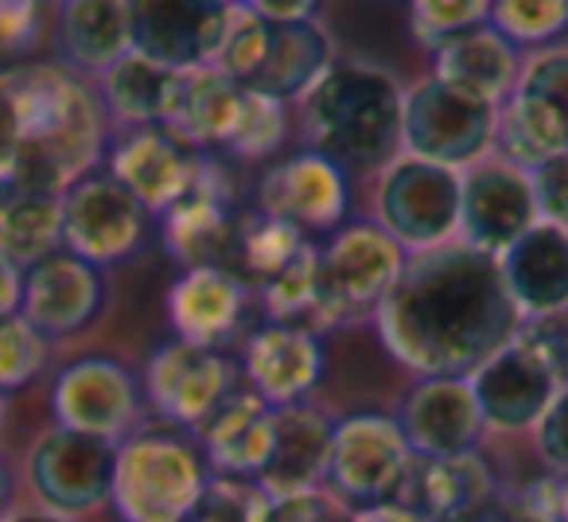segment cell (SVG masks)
Returning <instances> with one entry per match:
<instances>
[{
    "label": "cell",
    "mask_w": 568,
    "mask_h": 522,
    "mask_svg": "<svg viewBox=\"0 0 568 522\" xmlns=\"http://www.w3.org/2000/svg\"><path fill=\"white\" fill-rule=\"evenodd\" d=\"M40 4H0V51H24L40 36Z\"/></svg>",
    "instance_id": "obj_45"
},
{
    "label": "cell",
    "mask_w": 568,
    "mask_h": 522,
    "mask_svg": "<svg viewBox=\"0 0 568 522\" xmlns=\"http://www.w3.org/2000/svg\"><path fill=\"white\" fill-rule=\"evenodd\" d=\"M355 522H420V519L397 503H378V506H366V511H355Z\"/></svg>",
    "instance_id": "obj_48"
},
{
    "label": "cell",
    "mask_w": 568,
    "mask_h": 522,
    "mask_svg": "<svg viewBox=\"0 0 568 522\" xmlns=\"http://www.w3.org/2000/svg\"><path fill=\"white\" fill-rule=\"evenodd\" d=\"M59 51L71 71H110L133 51L129 4L118 0H79L59 9Z\"/></svg>",
    "instance_id": "obj_31"
},
{
    "label": "cell",
    "mask_w": 568,
    "mask_h": 522,
    "mask_svg": "<svg viewBox=\"0 0 568 522\" xmlns=\"http://www.w3.org/2000/svg\"><path fill=\"white\" fill-rule=\"evenodd\" d=\"M199 157L164 126L133 129L110 152V175L149 214H168L195 180Z\"/></svg>",
    "instance_id": "obj_20"
},
{
    "label": "cell",
    "mask_w": 568,
    "mask_h": 522,
    "mask_svg": "<svg viewBox=\"0 0 568 522\" xmlns=\"http://www.w3.org/2000/svg\"><path fill=\"white\" fill-rule=\"evenodd\" d=\"M495 499V475L479 452L464 456H413L394 503L420 522H464Z\"/></svg>",
    "instance_id": "obj_21"
},
{
    "label": "cell",
    "mask_w": 568,
    "mask_h": 522,
    "mask_svg": "<svg viewBox=\"0 0 568 522\" xmlns=\"http://www.w3.org/2000/svg\"><path fill=\"white\" fill-rule=\"evenodd\" d=\"M9 506H12V472H9V464L0 460V522L9 519Z\"/></svg>",
    "instance_id": "obj_49"
},
{
    "label": "cell",
    "mask_w": 568,
    "mask_h": 522,
    "mask_svg": "<svg viewBox=\"0 0 568 522\" xmlns=\"http://www.w3.org/2000/svg\"><path fill=\"white\" fill-rule=\"evenodd\" d=\"M537 203L529 175L506 160H479L464 172L459 191V242L498 258L529 227H537Z\"/></svg>",
    "instance_id": "obj_13"
},
{
    "label": "cell",
    "mask_w": 568,
    "mask_h": 522,
    "mask_svg": "<svg viewBox=\"0 0 568 522\" xmlns=\"http://www.w3.org/2000/svg\"><path fill=\"white\" fill-rule=\"evenodd\" d=\"M242 304V278L226 265H191L168 289V320H172L175 340L211 351L234 335Z\"/></svg>",
    "instance_id": "obj_25"
},
{
    "label": "cell",
    "mask_w": 568,
    "mask_h": 522,
    "mask_svg": "<svg viewBox=\"0 0 568 522\" xmlns=\"http://www.w3.org/2000/svg\"><path fill=\"white\" fill-rule=\"evenodd\" d=\"M4 522H71V519H59L51 511H20V514H9Z\"/></svg>",
    "instance_id": "obj_50"
},
{
    "label": "cell",
    "mask_w": 568,
    "mask_h": 522,
    "mask_svg": "<svg viewBox=\"0 0 568 522\" xmlns=\"http://www.w3.org/2000/svg\"><path fill=\"white\" fill-rule=\"evenodd\" d=\"M495 141L506 164L534 172L549 157L568 152V51H541L514 82L510 102L498 110Z\"/></svg>",
    "instance_id": "obj_7"
},
{
    "label": "cell",
    "mask_w": 568,
    "mask_h": 522,
    "mask_svg": "<svg viewBox=\"0 0 568 522\" xmlns=\"http://www.w3.org/2000/svg\"><path fill=\"white\" fill-rule=\"evenodd\" d=\"M487 24L503 36L506 43H549L568 28V4L565 0H498L490 4Z\"/></svg>",
    "instance_id": "obj_36"
},
{
    "label": "cell",
    "mask_w": 568,
    "mask_h": 522,
    "mask_svg": "<svg viewBox=\"0 0 568 522\" xmlns=\"http://www.w3.org/2000/svg\"><path fill=\"white\" fill-rule=\"evenodd\" d=\"M253 12H257L265 24L273 28H284V24H308V20L320 17L316 4H308V0H293V4H276V0H261V4H250Z\"/></svg>",
    "instance_id": "obj_46"
},
{
    "label": "cell",
    "mask_w": 568,
    "mask_h": 522,
    "mask_svg": "<svg viewBox=\"0 0 568 522\" xmlns=\"http://www.w3.org/2000/svg\"><path fill=\"white\" fill-rule=\"evenodd\" d=\"M257 207L265 219H276L293 230H332L351 207L347 172L320 152L281 160L268 168L257 188Z\"/></svg>",
    "instance_id": "obj_16"
},
{
    "label": "cell",
    "mask_w": 568,
    "mask_h": 522,
    "mask_svg": "<svg viewBox=\"0 0 568 522\" xmlns=\"http://www.w3.org/2000/svg\"><path fill=\"white\" fill-rule=\"evenodd\" d=\"M261 491L234 480H211L187 522H257Z\"/></svg>",
    "instance_id": "obj_40"
},
{
    "label": "cell",
    "mask_w": 568,
    "mask_h": 522,
    "mask_svg": "<svg viewBox=\"0 0 568 522\" xmlns=\"http://www.w3.org/2000/svg\"><path fill=\"white\" fill-rule=\"evenodd\" d=\"M413 17V36H417L425 48H444L456 36L483 28L490 17V4L483 0H420L409 9Z\"/></svg>",
    "instance_id": "obj_39"
},
{
    "label": "cell",
    "mask_w": 568,
    "mask_h": 522,
    "mask_svg": "<svg viewBox=\"0 0 568 522\" xmlns=\"http://www.w3.org/2000/svg\"><path fill=\"white\" fill-rule=\"evenodd\" d=\"M4 413H9V402H4V394H0V429H4Z\"/></svg>",
    "instance_id": "obj_51"
},
{
    "label": "cell",
    "mask_w": 568,
    "mask_h": 522,
    "mask_svg": "<svg viewBox=\"0 0 568 522\" xmlns=\"http://www.w3.org/2000/svg\"><path fill=\"white\" fill-rule=\"evenodd\" d=\"M405 250L382 227L358 222L320 250V328L378 317L405 270Z\"/></svg>",
    "instance_id": "obj_5"
},
{
    "label": "cell",
    "mask_w": 568,
    "mask_h": 522,
    "mask_svg": "<svg viewBox=\"0 0 568 522\" xmlns=\"http://www.w3.org/2000/svg\"><path fill=\"white\" fill-rule=\"evenodd\" d=\"M20 297H24V273L0 258V320L20 317Z\"/></svg>",
    "instance_id": "obj_47"
},
{
    "label": "cell",
    "mask_w": 568,
    "mask_h": 522,
    "mask_svg": "<svg viewBox=\"0 0 568 522\" xmlns=\"http://www.w3.org/2000/svg\"><path fill=\"white\" fill-rule=\"evenodd\" d=\"M284 133H288V126H284V106L257 94V90H242L234 129H230V137H226V149L242 160H261L281 149Z\"/></svg>",
    "instance_id": "obj_35"
},
{
    "label": "cell",
    "mask_w": 568,
    "mask_h": 522,
    "mask_svg": "<svg viewBox=\"0 0 568 522\" xmlns=\"http://www.w3.org/2000/svg\"><path fill=\"white\" fill-rule=\"evenodd\" d=\"M136 382L121 363L105 355L74 359L59 371L51 387V413L59 429L102 436L121 444V436L136 421Z\"/></svg>",
    "instance_id": "obj_15"
},
{
    "label": "cell",
    "mask_w": 568,
    "mask_h": 522,
    "mask_svg": "<svg viewBox=\"0 0 568 522\" xmlns=\"http://www.w3.org/2000/svg\"><path fill=\"white\" fill-rule=\"evenodd\" d=\"M459 191H464V172L456 168L397 157L382 172L374 195L378 227L413 253L448 245L459 234Z\"/></svg>",
    "instance_id": "obj_6"
},
{
    "label": "cell",
    "mask_w": 568,
    "mask_h": 522,
    "mask_svg": "<svg viewBox=\"0 0 568 522\" xmlns=\"http://www.w3.org/2000/svg\"><path fill=\"white\" fill-rule=\"evenodd\" d=\"M529 340L537 343V351L545 355V363L552 367L560 387H568V309L557 317L534 320V328H521Z\"/></svg>",
    "instance_id": "obj_44"
},
{
    "label": "cell",
    "mask_w": 568,
    "mask_h": 522,
    "mask_svg": "<svg viewBox=\"0 0 568 522\" xmlns=\"http://www.w3.org/2000/svg\"><path fill=\"white\" fill-rule=\"evenodd\" d=\"M234 214H230V183L219 164L199 160L195 180L180 195V203L168 211L164 250L180 265H214V253L230 242Z\"/></svg>",
    "instance_id": "obj_26"
},
{
    "label": "cell",
    "mask_w": 568,
    "mask_h": 522,
    "mask_svg": "<svg viewBox=\"0 0 568 522\" xmlns=\"http://www.w3.org/2000/svg\"><path fill=\"white\" fill-rule=\"evenodd\" d=\"M206 460L175 425L141 429L118 444L110 503L121 522H187L206 491Z\"/></svg>",
    "instance_id": "obj_4"
},
{
    "label": "cell",
    "mask_w": 568,
    "mask_h": 522,
    "mask_svg": "<svg viewBox=\"0 0 568 522\" xmlns=\"http://www.w3.org/2000/svg\"><path fill=\"white\" fill-rule=\"evenodd\" d=\"M529 188H534L537 219L552 222V227H568V152L537 164L529 172Z\"/></svg>",
    "instance_id": "obj_41"
},
{
    "label": "cell",
    "mask_w": 568,
    "mask_h": 522,
    "mask_svg": "<svg viewBox=\"0 0 568 522\" xmlns=\"http://www.w3.org/2000/svg\"><path fill=\"white\" fill-rule=\"evenodd\" d=\"M113 468H118V444L102 436L51 429L36 441L28 456V480L40 495L43 511L59 519H74L102 506L113 491Z\"/></svg>",
    "instance_id": "obj_11"
},
{
    "label": "cell",
    "mask_w": 568,
    "mask_h": 522,
    "mask_svg": "<svg viewBox=\"0 0 568 522\" xmlns=\"http://www.w3.org/2000/svg\"><path fill=\"white\" fill-rule=\"evenodd\" d=\"M199 436H203V460L222 480L261 475L273 456V410L257 394L226 398L199 425Z\"/></svg>",
    "instance_id": "obj_28"
},
{
    "label": "cell",
    "mask_w": 568,
    "mask_h": 522,
    "mask_svg": "<svg viewBox=\"0 0 568 522\" xmlns=\"http://www.w3.org/2000/svg\"><path fill=\"white\" fill-rule=\"evenodd\" d=\"M498 270L521 317L545 320L568 309V227L537 222L506 253Z\"/></svg>",
    "instance_id": "obj_22"
},
{
    "label": "cell",
    "mask_w": 568,
    "mask_h": 522,
    "mask_svg": "<svg viewBox=\"0 0 568 522\" xmlns=\"http://www.w3.org/2000/svg\"><path fill=\"white\" fill-rule=\"evenodd\" d=\"M144 390L160 418L175 429H195L226 402L230 367L219 351L172 340L144 367Z\"/></svg>",
    "instance_id": "obj_17"
},
{
    "label": "cell",
    "mask_w": 568,
    "mask_h": 522,
    "mask_svg": "<svg viewBox=\"0 0 568 522\" xmlns=\"http://www.w3.org/2000/svg\"><path fill=\"white\" fill-rule=\"evenodd\" d=\"M405 87L374 63H335L304 98V137L343 172H374L402 152Z\"/></svg>",
    "instance_id": "obj_3"
},
{
    "label": "cell",
    "mask_w": 568,
    "mask_h": 522,
    "mask_svg": "<svg viewBox=\"0 0 568 522\" xmlns=\"http://www.w3.org/2000/svg\"><path fill=\"white\" fill-rule=\"evenodd\" d=\"M397 429L413 456L444 460L475 452L487 425H483L467 379H417V387L402 402Z\"/></svg>",
    "instance_id": "obj_19"
},
{
    "label": "cell",
    "mask_w": 568,
    "mask_h": 522,
    "mask_svg": "<svg viewBox=\"0 0 568 522\" xmlns=\"http://www.w3.org/2000/svg\"><path fill=\"white\" fill-rule=\"evenodd\" d=\"M537 452L552 472L568 475V387L557 390V398L549 402V410L541 413V421L534 425Z\"/></svg>",
    "instance_id": "obj_42"
},
{
    "label": "cell",
    "mask_w": 568,
    "mask_h": 522,
    "mask_svg": "<svg viewBox=\"0 0 568 522\" xmlns=\"http://www.w3.org/2000/svg\"><path fill=\"white\" fill-rule=\"evenodd\" d=\"M304 242H308V238H304L301 230L284 227V222H276V219H265V214L257 211V214H250V219L234 222L226 245H237L242 270L250 273L261 289L304 250Z\"/></svg>",
    "instance_id": "obj_34"
},
{
    "label": "cell",
    "mask_w": 568,
    "mask_h": 522,
    "mask_svg": "<svg viewBox=\"0 0 568 522\" xmlns=\"http://www.w3.org/2000/svg\"><path fill=\"white\" fill-rule=\"evenodd\" d=\"M268 36H273V28H268L250 4H234L214 67H219L226 79H234L237 87H250L268 56Z\"/></svg>",
    "instance_id": "obj_37"
},
{
    "label": "cell",
    "mask_w": 568,
    "mask_h": 522,
    "mask_svg": "<svg viewBox=\"0 0 568 522\" xmlns=\"http://www.w3.org/2000/svg\"><path fill=\"white\" fill-rule=\"evenodd\" d=\"M409 444L386 413H355L343 418L332 433V464L327 491L351 511L394 503L405 472H409Z\"/></svg>",
    "instance_id": "obj_9"
},
{
    "label": "cell",
    "mask_w": 568,
    "mask_h": 522,
    "mask_svg": "<svg viewBox=\"0 0 568 522\" xmlns=\"http://www.w3.org/2000/svg\"><path fill=\"white\" fill-rule=\"evenodd\" d=\"M374 320L382 348L417 379H467L526 328L498 258L464 242L413 253Z\"/></svg>",
    "instance_id": "obj_1"
},
{
    "label": "cell",
    "mask_w": 568,
    "mask_h": 522,
    "mask_svg": "<svg viewBox=\"0 0 568 522\" xmlns=\"http://www.w3.org/2000/svg\"><path fill=\"white\" fill-rule=\"evenodd\" d=\"M105 304V281L94 265H87L74 253L59 250L36 270L24 273V297H20V317L48 340L79 335L98 320Z\"/></svg>",
    "instance_id": "obj_18"
},
{
    "label": "cell",
    "mask_w": 568,
    "mask_h": 522,
    "mask_svg": "<svg viewBox=\"0 0 568 522\" xmlns=\"http://www.w3.org/2000/svg\"><path fill=\"white\" fill-rule=\"evenodd\" d=\"M250 387L268 410L296 405L324 374V348L312 332L288 324H268L253 332L245 348Z\"/></svg>",
    "instance_id": "obj_24"
},
{
    "label": "cell",
    "mask_w": 568,
    "mask_h": 522,
    "mask_svg": "<svg viewBox=\"0 0 568 522\" xmlns=\"http://www.w3.org/2000/svg\"><path fill=\"white\" fill-rule=\"evenodd\" d=\"M105 137L98 90L59 63L0 74V183L9 191L63 195L90 175Z\"/></svg>",
    "instance_id": "obj_2"
},
{
    "label": "cell",
    "mask_w": 568,
    "mask_h": 522,
    "mask_svg": "<svg viewBox=\"0 0 568 522\" xmlns=\"http://www.w3.org/2000/svg\"><path fill=\"white\" fill-rule=\"evenodd\" d=\"M63 250V203L40 191H4L0 195V258L28 273L51 253Z\"/></svg>",
    "instance_id": "obj_33"
},
{
    "label": "cell",
    "mask_w": 568,
    "mask_h": 522,
    "mask_svg": "<svg viewBox=\"0 0 568 522\" xmlns=\"http://www.w3.org/2000/svg\"><path fill=\"white\" fill-rule=\"evenodd\" d=\"M257 522H332V506L320 491L301 495H261Z\"/></svg>",
    "instance_id": "obj_43"
},
{
    "label": "cell",
    "mask_w": 568,
    "mask_h": 522,
    "mask_svg": "<svg viewBox=\"0 0 568 522\" xmlns=\"http://www.w3.org/2000/svg\"><path fill=\"white\" fill-rule=\"evenodd\" d=\"M335 425L312 405L296 402L273 410V456L257 475L261 495H301L320 491L332 464Z\"/></svg>",
    "instance_id": "obj_23"
},
{
    "label": "cell",
    "mask_w": 568,
    "mask_h": 522,
    "mask_svg": "<svg viewBox=\"0 0 568 522\" xmlns=\"http://www.w3.org/2000/svg\"><path fill=\"white\" fill-rule=\"evenodd\" d=\"M467 387L479 405L483 425L498 433H521L541 421L549 402L557 398L560 382L537 343L526 332L510 340L503 351L487 359L475 374H467Z\"/></svg>",
    "instance_id": "obj_12"
},
{
    "label": "cell",
    "mask_w": 568,
    "mask_h": 522,
    "mask_svg": "<svg viewBox=\"0 0 568 522\" xmlns=\"http://www.w3.org/2000/svg\"><path fill=\"white\" fill-rule=\"evenodd\" d=\"M273 28V24H268ZM335 67V51L327 32L308 20V24H284L273 28L268 36V56L261 63L257 79L242 90H257V94L273 98V102H293V98H308V90L324 79Z\"/></svg>",
    "instance_id": "obj_29"
},
{
    "label": "cell",
    "mask_w": 568,
    "mask_h": 522,
    "mask_svg": "<svg viewBox=\"0 0 568 522\" xmlns=\"http://www.w3.org/2000/svg\"><path fill=\"white\" fill-rule=\"evenodd\" d=\"M498 110L448 90L444 82L425 79L405 90L402 110V149L405 157L467 172L495 144Z\"/></svg>",
    "instance_id": "obj_8"
},
{
    "label": "cell",
    "mask_w": 568,
    "mask_h": 522,
    "mask_svg": "<svg viewBox=\"0 0 568 522\" xmlns=\"http://www.w3.org/2000/svg\"><path fill=\"white\" fill-rule=\"evenodd\" d=\"M175 82L180 74L168 71V67L152 63V59L136 56H121L110 71H102V82H98V102L110 113L113 121L133 129H152L164 126L168 110H172L175 98Z\"/></svg>",
    "instance_id": "obj_32"
},
{
    "label": "cell",
    "mask_w": 568,
    "mask_h": 522,
    "mask_svg": "<svg viewBox=\"0 0 568 522\" xmlns=\"http://www.w3.org/2000/svg\"><path fill=\"white\" fill-rule=\"evenodd\" d=\"M433 79L490 110H503L518 82V51L490 24L471 28L433 51Z\"/></svg>",
    "instance_id": "obj_27"
},
{
    "label": "cell",
    "mask_w": 568,
    "mask_h": 522,
    "mask_svg": "<svg viewBox=\"0 0 568 522\" xmlns=\"http://www.w3.org/2000/svg\"><path fill=\"white\" fill-rule=\"evenodd\" d=\"M237 98H242V87L234 79H226L219 67L187 71L175 82V98L164 129L172 137H180L187 149H226Z\"/></svg>",
    "instance_id": "obj_30"
},
{
    "label": "cell",
    "mask_w": 568,
    "mask_h": 522,
    "mask_svg": "<svg viewBox=\"0 0 568 522\" xmlns=\"http://www.w3.org/2000/svg\"><path fill=\"white\" fill-rule=\"evenodd\" d=\"M234 4L172 0V4H129L133 51L175 74L214 67Z\"/></svg>",
    "instance_id": "obj_14"
},
{
    "label": "cell",
    "mask_w": 568,
    "mask_h": 522,
    "mask_svg": "<svg viewBox=\"0 0 568 522\" xmlns=\"http://www.w3.org/2000/svg\"><path fill=\"white\" fill-rule=\"evenodd\" d=\"M63 245L87 265H118L133 258L149 234V211L113 175H82L59 195Z\"/></svg>",
    "instance_id": "obj_10"
},
{
    "label": "cell",
    "mask_w": 568,
    "mask_h": 522,
    "mask_svg": "<svg viewBox=\"0 0 568 522\" xmlns=\"http://www.w3.org/2000/svg\"><path fill=\"white\" fill-rule=\"evenodd\" d=\"M51 340L40 335L24 317L0 320V394L36 382L48 367Z\"/></svg>",
    "instance_id": "obj_38"
}]
</instances>
